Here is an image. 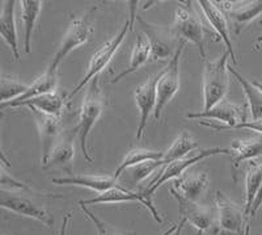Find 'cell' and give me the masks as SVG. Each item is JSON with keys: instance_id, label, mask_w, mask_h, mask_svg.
Here are the masks:
<instances>
[{"instance_id": "cb8c5ba5", "label": "cell", "mask_w": 262, "mask_h": 235, "mask_svg": "<svg viewBox=\"0 0 262 235\" xmlns=\"http://www.w3.org/2000/svg\"><path fill=\"white\" fill-rule=\"evenodd\" d=\"M147 62H151V46H149L148 40L146 38L143 33H139L137 37V41H135L133 53H131L130 63H128L127 69L123 70L122 72H119L117 76H114L111 83H118L122 79H125L127 75L134 74L135 71H138Z\"/></svg>"}, {"instance_id": "4dcf8cb0", "label": "cell", "mask_w": 262, "mask_h": 235, "mask_svg": "<svg viewBox=\"0 0 262 235\" xmlns=\"http://www.w3.org/2000/svg\"><path fill=\"white\" fill-rule=\"evenodd\" d=\"M29 88V84L23 83L17 81L16 77L9 76V75H2L0 79V92H2V104L3 103L12 102L20 96L24 95Z\"/></svg>"}, {"instance_id": "ab89813d", "label": "cell", "mask_w": 262, "mask_h": 235, "mask_svg": "<svg viewBox=\"0 0 262 235\" xmlns=\"http://www.w3.org/2000/svg\"><path fill=\"white\" fill-rule=\"evenodd\" d=\"M253 84H254V86H256V87H257V88H258V89H259V91H261V92H262V82H258V81H254V82H253Z\"/></svg>"}, {"instance_id": "8992f818", "label": "cell", "mask_w": 262, "mask_h": 235, "mask_svg": "<svg viewBox=\"0 0 262 235\" xmlns=\"http://www.w3.org/2000/svg\"><path fill=\"white\" fill-rule=\"evenodd\" d=\"M215 205L217 210L215 234L244 235L247 225L250 223L245 214V209L233 203L221 191L215 192Z\"/></svg>"}, {"instance_id": "5b68a950", "label": "cell", "mask_w": 262, "mask_h": 235, "mask_svg": "<svg viewBox=\"0 0 262 235\" xmlns=\"http://www.w3.org/2000/svg\"><path fill=\"white\" fill-rule=\"evenodd\" d=\"M28 189H6L2 188L0 191V206L6 210L12 211L15 214L23 217L32 218L45 223L48 227L54 225L53 216L48 211L45 206L37 203L34 199H30L24 192Z\"/></svg>"}, {"instance_id": "ffe728a7", "label": "cell", "mask_w": 262, "mask_h": 235, "mask_svg": "<svg viewBox=\"0 0 262 235\" xmlns=\"http://www.w3.org/2000/svg\"><path fill=\"white\" fill-rule=\"evenodd\" d=\"M53 183L57 185H76V187L90 188L98 194L119 185L118 180L113 175H70L66 178H54Z\"/></svg>"}, {"instance_id": "3957f363", "label": "cell", "mask_w": 262, "mask_h": 235, "mask_svg": "<svg viewBox=\"0 0 262 235\" xmlns=\"http://www.w3.org/2000/svg\"><path fill=\"white\" fill-rule=\"evenodd\" d=\"M231 54L224 51L214 61H206L203 69V110L211 109L217 103L226 100L229 87V67L227 65Z\"/></svg>"}, {"instance_id": "9c48e42d", "label": "cell", "mask_w": 262, "mask_h": 235, "mask_svg": "<svg viewBox=\"0 0 262 235\" xmlns=\"http://www.w3.org/2000/svg\"><path fill=\"white\" fill-rule=\"evenodd\" d=\"M216 155H229V149L212 147V149L196 150V151L189 154L188 156L179 159V161L173 162V163L164 167L163 170L160 171V173H159L158 178H156L155 180H152L148 184V187H147L143 192L147 196L152 199L154 193L158 191L159 188H160L164 183H167L170 179H174V180H176V179L181 178L185 173V171L188 170L190 166L198 163V162H201L202 159L211 158V156H216Z\"/></svg>"}, {"instance_id": "7c38bea8", "label": "cell", "mask_w": 262, "mask_h": 235, "mask_svg": "<svg viewBox=\"0 0 262 235\" xmlns=\"http://www.w3.org/2000/svg\"><path fill=\"white\" fill-rule=\"evenodd\" d=\"M248 113H249L248 104H233V103L223 100L209 110L190 112V113L186 114V119L209 120V121L214 120L215 122H219L224 126H235L238 124H243V122H247Z\"/></svg>"}, {"instance_id": "ba28073f", "label": "cell", "mask_w": 262, "mask_h": 235, "mask_svg": "<svg viewBox=\"0 0 262 235\" xmlns=\"http://www.w3.org/2000/svg\"><path fill=\"white\" fill-rule=\"evenodd\" d=\"M186 6H180L176 9L174 23L172 29L180 41L191 42L200 49L201 58L206 61L205 49V27L202 21L196 15L195 9L190 6V3H185Z\"/></svg>"}, {"instance_id": "484cf974", "label": "cell", "mask_w": 262, "mask_h": 235, "mask_svg": "<svg viewBox=\"0 0 262 235\" xmlns=\"http://www.w3.org/2000/svg\"><path fill=\"white\" fill-rule=\"evenodd\" d=\"M262 185V159H253L250 161L248 166L247 176H245V214L250 221V209L253 204L254 199L257 196V192Z\"/></svg>"}, {"instance_id": "d6a6232c", "label": "cell", "mask_w": 262, "mask_h": 235, "mask_svg": "<svg viewBox=\"0 0 262 235\" xmlns=\"http://www.w3.org/2000/svg\"><path fill=\"white\" fill-rule=\"evenodd\" d=\"M163 167L161 161H151L146 162V163H142L139 166H135L133 168H130V173H128V180H130L131 184H138L139 182L144 180L147 176L151 175L154 171H156L158 168Z\"/></svg>"}, {"instance_id": "30bf717a", "label": "cell", "mask_w": 262, "mask_h": 235, "mask_svg": "<svg viewBox=\"0 0 262 235\" xmlns=\"http://www.w3.org/2000/svg\"><path fill=\"white\" fill-rule=\"evenodd\" d=\"M186 42L180 41L176 54L173 55L165 69L161 70L160 79L158 82V103L154 117L156 121H160L164 108L170 103L180 89V61Z\"/></svg>"}, {"instance_id": "ac0fdd59", "label": "cell", "mask_w": 262, "mask_h": 235, "mask_svg": "<svg viewBox=\"0 0 262 235\" xmlns=\"http://www.w3.org/2000/svg\"><path fill=\"white\" fill-rule=\"evenodd\" d=\"M20 107H27L29 110H37V112L49 114V116H60L66 107V97H62L57 92H49L45 95L29 99L27 102L17 103V104L4 103V104H2V110H4L6 108Z\"/></svg>"}, {"instance_id": "44dd1931", "label": "cell", "mask_w": 262, "mask_h": 235, "mask_svg": "<svg viewBox=\"0 0 262 235\" xmlns=\"http://www.w3.org/2000/svg\"><path fill=\"white\" fill-rule=\"evenodd\" d=\"M262 155V134L254 137L235 140L229 147V156L233 168H237L244 161H253Z\"/></svg>"}, {"instance_id": "9a60e30c", "label": "cell", "mask_w": 262, "mask_h": 235, "mask_svg": "<svg viewBox=\"0 0 262 235\" xmlns=\"http://www.w3.org/2000/svg\"><path fill=\"white\" fill-rule=\"evenodd\" d=\"M38 129L42 146V167H45L50 158L51 151L63 133V124L60 116H49L37 110H30Z\"/></svg>"}, {"instance_id": "e575fe53", "label": "cell", "mask_w": 262, "mask_h": 235, "mask_svg": "<svg viewBox=\"0 0 262 235\" xmlns=\"http://www.w3.org/2000/svg\"><path fill=\"white\" fill-rule=\"evenodd\" d=\"M261 206H262V185L261 188H259V191L257 192V196L256 199H254L253 204H252V209H250V220L254 217V214H256L257 210H258Z\"/></svg>"}, {"instance_id": "603a6c76", "label": "cell", "mask_w": 262, "mask_h": 235, "mask_svg": "<svg viewBox=\"0 0 262 235\" xmlns=\"http://www.w3.org/2000/svg\"><path fill=\"white\" fill-rule=\"evenodd\" d=\"M209 187V176L206 172L186 173L174 180V189L186 199L198 201Z\"/></svg>"}, {"instance_id": "f35d334b", "label": "cell", "mask_w": 262, "mask_h": 235, "mask_svg": "<svg viewBox=\"0 0 262 235\" xmlns=\"http://www.w3.org/2000/svg\"><path fill=\"white\" fill-rule=\"evenodd\" d=\"M262 45V34H259L258 37L256 38V41H254V49H259V46Z\"/></svg>"}, {"instance_id": "7a4b0ae2", "label": "cell", "mask_w": 262, "mask_h": 235, "mask_svg": "<svg viewBox=\"0 0 262 235\" xmlns=\"http://www.w3.org/2000/svg\"><path fill=\"white\" fill-rule=\"evenodd\" d=\"M105 105H106V97H105V93L102 92L101 87H100V79L97 76L86 86L85 97H84L79 122L76 125L81 154L90 164L93 163V158L90 150H88V137H90V133L92 131L93 126L96 125V122L104 113Z\"/></svg>"}, {"instance_id": "7402d4cb", "label": "cell", "mask_w": 262, "mask_h": 235, "mask_svg": "<svg viewBox=\"0 0 262 235\" xmlns=\"http://www.w3.org/2000/svg\"><path fill=\"white\" fill-rule=\"evenodd\" d=\"M75 137L78 138V130L76 126L74 129L63 131L60 135L59 141L57 142L54 150L51 151L50 158H49L48 163L43 168H49V167H66L72 163V159L75 156Z\"/></svg>"}, {"instance_id": "6da1fadb", "label": "cell", "mask_w": 262, "mask_h": 235, "mask_svg": "<svg viewBox=\"0 0 262 235\" xmlns=\"http://www.w3.org/2000/svg\"><path fill=\"white\" fill-rule=\"evenodd\" d=\"M130 4L131 6L130 12H128V17L126 18V21L123 23L121 30L117 33L113 38L109 40V41L105 42V44H102L101 46L93 53V55L91 57L90 65H88V70H86L85 75H84L83 79L76 84V87L72 89L71 92L66 96V102H71L74 96L78 95L81 89H84V87L88 86L95 77H97L98 75H100V72H101L102 70L111 63V61L113 60V57L116 55L118 49L121 48V45L123 44L125 38L127 37L128 32H131V30L134 29V23L138 17L137 6H135V4H138V2H130Z\"/></svg>"}, {"instance_id": "d6986e66", "label": "cell", "mask_w": 262, "mask_h": 235, "mask_svg": "<svg viewBox=\"0 0 262 235\" xmlns=\"http://www.w3.org/2000/svg\"><path fill=\"white\" fill-rule=\"evenodd\" d=\"M2 13H0V34L2 38L9 46L16 61H20V50H18L17 28H16L15 9L17 2L7 0L3 2Z\"/></svg>"}, {"instance_id": "e0dca14e", "label": "cell", "mask_w": 262, "mask_h": 235, "mask_svg": "<svg viewBox=\"0 0 262 235\" xmlns=\"http://www.w3.org/2000/svg\"><path fill=\"white\" fill-rule=\"evenodd\" d=\"M198 7L201 8V11L205 15L206 20L209 21V24L211 25L212 29L216 32V34L223 40V42L226 44L227 51L231 54V60L235 65H237V55L235 53V49H233L232 41H231V37H229V27H228V20H227V16L224 15L223 11H222L219 7L215 4V2H210V0H200L196 2Z\"/></svg>"}, {"instance_id": "74e56055", "label": "cell", "mask_w": 262, "mask_h": 235, "mask_svg": "<svg viewBox=\"0 0 262 235\" xmlns=\"http://www.w3.org/2000/svg\"><path fill=\"white\" fill-rule=\"evenodd\" d=\"M177 229H179V223H174V225H172V226H170L169 229L167 230V231L163 232V234H161V235H172L173 232L176 231Z\"/></svg>"}, {"instance_id": "277c9868", "label": "cell", "mask_w": 262, "mask_h": 235, "mask_svg": "<svg viewBox=\"0 0 262 235\" xmlns=\"http://www.w3.org/2000/svg\"><path fill=\"white\" fill-rule=\"evenodd\" d=\"M98 7L92 6L81 17H75L70 24L69 30L66 33L62 44L59 45L57 53L54 54L53 61L49 66V71L57 74V70L62 61L69 55L71 51L78 49L81 45L91 41L93 36V21Z\"/></svg>"}, {"instance_id": "60d3db41", "label": "cell", "mask_w": 262, "mask_h": 235, "mask_svg": "<svg viewBox=\"0 0 262 235\" xmlns=\"http://www.w3.org/2000/svg\"><path fill=\"white\" fill-rule=\"evenodd\" d=\"M249 231H250V223H248V225H247V229H245L244 235H249Z\"/></svg>"}, {"instance_id": "d590c367", "label": "cell", "mask_w": 262, "mask_h": 235, "mask_svg": "<svg viewBox=\"0 0 262 235\" xmlns=\"http://www.w3.org/2000/svg\"><path fill=\"white\" fill-rule=\"evenodd\" d=\"M71 214H72L71 211H69V213H66V214H64V218H63V223H62V229H60V234L59 235H66V232H67L70 220H71Z\"/></svg>"}, {"instance_id": "83f0119b", "label": "cell", "mask_w": 262, "mask_h": 235, "mask_svg": "<svg viewBox=\"0 0 262 235\" xmlns=\"http://www.w3.org/2000/svg\"><path fill=\"white\" fill-rule=\"evenodd\" d=\"M198 150V143L193 138V135L186 131L181 133L176 140L173 141L169 149L164 152V156L161 159V164L163 167L168 166V164L173 163V162L179 161V159L188 156L191 152Z\"/></svg>"}, {"instance_id": "b9f144b4", "label": "cell", "mask_w": 262, "mask_h": 235, "mask_svg": "<svg viewBox=\"0 0 262 235\" xmlns=\"http://www.w3.org/2000/svg\"><path fill=\"white\" fill-rule=\"evenodd\" d=\"M202 234H203L202 231H198V234H196V235H202Z\"/></svg>"}, {"instance_id": "1f68e13d", "label": "cell", "mask_w": 262, "mask_h": 235, "mask_svg": "<svg viewBox=\"0 0 262 235\" xmlns=\"http://www.w3.org/2000/svg\"><path fill=\"white\" fill-rule=\"evenodd\" d=\"M200 124L205 128L214 129V130L217 131H224V130H240V129H247V130L256 131V133L262 134V120H258V121H247L243 122V124H238V125L235 126H224L219 122L215 121H209V120H200Z\"/></svg>"}, {"instance_id": "836d02e7", "label": "cell", "mask_w": 262, "mask_h": 235, "mask_svg": "<svg viewBox=\"0 0 262 235\" xmlns=\"http://www.w3.org/2000/svg\"><path fill=\"white\" fill-rule=\"evenodd\" d=\"M79 206H80V209H81V211L84 213V216H85V217L93 223V226H95L97 235H123V234H121V232L116 231L114 229H112V227L109 226L107 223H105L101 218H98V216L95 214V213H93L91 209L86 208L85 205H80V204H79Z\"/></svg>"}, {"instance_id": "4316f807", "label": "cell", "mask_w": 262, "mask_h": 235, "mask_svg": "<svg viewBox=\"0 0 262 235\" xmlns=\"http://www.w3.org/2000/svg\"><path fill=\"white\" fill-rule=\"evenodd\" d=\"M229 74L235 76L236 81L240 83L243 91L247 97V104L249 108L250 117L253 121L262 120V92L253 84V82L248 81L247 77L243 76L238 71H236L233 67H229Z\"/></svg>"}, {"instance_id": "d4e9b609", "label": "cell", "mask_w": 262, "mask_h": 235, "mask_svg": "<svg viewBox=\"0 0 262 235\" xmlns=\"http://www.w3.org/2000/svg\"><path fill=\"white\" fill-rule=\"evenodd\" d=\"M21 7V18L24 23V48L28 54L30 53L32 46V37L37 21L41 15L43 2L39 0H23L18 2Z\"/></svg>"}, {"instance_id": "8fae6325", "label": "cell", "mask_w": 262, "mask_h": 235, "mask_svg": "<svg viewBox=\"0 0 262 235\" xmlns=\"http://www.w3.org/2000/svg\"><path fill=\"white\" fill-rule=\"evenodd\" d=\"M123 203H139L151 211L152 217L158 223H163L164 220L155 208L154 203H152L151 197L147 196L144 192H133L130 189H126L122 185L119 184L117 187L112 188L109 191L104 192V193L97 194L96 197L90 200H80L79 204L80 205H96V204H123Z\"/></svg>"}, {"instance_id": "2e32d148", "label": "cell", "mask_w": 262, "mask_h": 235, "mask_svg": "<svg viewBox=\"0 0 262 235\" xmlns=\"http://www.w3.org/2000/svg\"><path fill=\"white\" fill-rule=\"evenodd\" d=\"M215 4L232 21L237 36L250 21L262 15V2H215Z\"/></svg>"}, {"instance_id": "52a82bcc", "label": "cell", "mask_w": 262, "mask_h": 235, "mask_svg": "<svg viewBox=\"0 0 262 235\" xmlns=\"http://www.w3.org/2000/svg\"><path fill=\"white\" fill-rule=\"evenodd\" d=\"M137 21L151 46V62L168 58L172 60L180 45V40L176 37L172 27L152 24L140 16H138Z\"/></svg>"}, {"instance_id": "f546056e", "label": "cell", "mask_w": 262, "mask_h": 235, "mask_svg": "<svg viewBox=\"0 0 262 235\" xmlns=\"http://www.w3.org/2000/svg\"><path fill=\"white\" fill-rule=\"evenodd\" d=\"M164 156L163 151H155V150H147V149H133L125 155V158L117 167L116 172H114V178L118 180L119 176L126 172L127 170L133 168L135 166H139L142 163L151 161H161Z\"/></svg>"}, {"instance_id": "8d00e7d4", "label": "cell", "mask_w": 262, "mask_h": 235, "mask_svg": "<svg viewBox=\"0 0 262 235\" xmlns=\"http://www.w3.org/2000/svg\"><path fill=\"white\" fill-rule=\"evenodd\" d=\"M185 225H186V221H185V220H180V222H179V229H177L176 231L173 232L172 235H181V232H182V230H184Z\"/></svg>"}, {"instance_id": "5bb4252c", "label": "cell", "mask_w": 262, "mask_h": 235, "mask_svg": "<svg viewBox=\"0 0 262 235\" xmlns=\"http://www.w3.org/2000/svg\"><path fill=\"white\" fill-rule=\"evenodd\" d=\"M160 72L161 71H159L158 74L149 76L143 84H140L135 89V103H137V107L139 109V124H138L137 129L138 141L143 138L149 114L155 113L156 103H158V82L160 79Z\"/></svg>"}, {"instance_id": "f1b7e54d", "label": "cell", "mask_w": 262, "mask_h": 235, "mask_svg": "<svg viewBox=\"0 0 262 235\" xmlns=\"http://www.w3.org/2000/svg\"><path fill=\"white\" fill-rule=\"evenodd\" d=\"M57 83H58L57 74H54V72L46 70L43 74L39 75L38 77H36V79L33 81V83L29 84V88H28V91L24 93V95L20 96V97L16 99V100H12V102H8V103L9 104H17V103L27 102V100H29V99L45 95V93L55 92L54 89L57 88Z\"/></svg>"}, {"instance_id": "4fadbf2b", "label": "cell", "mask_w": 262, "mask_h": 235, "mask_svg": "<svg viewBox=\"0 0 262 235\" xmlns=\"http://www.w3.org/2000/svg\"><path fill=\"white\" fill-rule=\"evenodd\" d=\"M170 194L176 200L177 205H179V213L181 216L180 220H185L186 223H190L191 226L202 232L209 231L212 226H215L211 209L202 205L198 201L186 199L174 188H170Z\"/></svg>"}]
</instances>
